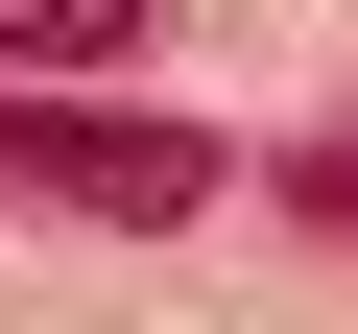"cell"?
Listing matches in <instances>:
<instances>
[{
	"mask_svg": "<svg viewBox=\"0 0 358 334\" xmlns=\"http://www.w3.org/2000/svg\"><path fill=\"white\" fill-rule=\"evenodd\" d=\"M0 191H48L96 239H167V215H215V143L192 119H96V96H0Z\"/></svg>",
	"mask_w": 358,
	"mask_h": 334,
	"instance_id": "1",
	"label": "cell"
},
{
	"mask_svg": "<svg viewBox=\"0 0 358 334\" xmlns=\"http://www.w3.org/2000/svg\"><path fill=\"white\" fill-rule=\"evenodd\" d=\"M143 0H0V72H120Z\"/></svg>",
	"mask_w": 358,
	"mask_h": 334,
	"instance_id": "2",
	"label": "cell"
},
{
	"mask_svg": "<svg viewBox=\"0 0 358 334\" xmlns=\"http://www.w3.org/2000/svg\"><path fill=\"white\" fill-rule=\"evenodd\" d=\"M287 191H310V239H358V119H334V143L287 167Z\"/></svg>",
	"mask_w": 358,
	"mask_h": 334,
	"instance_id": "3",
	"label": "cell"
}]
</instances>
